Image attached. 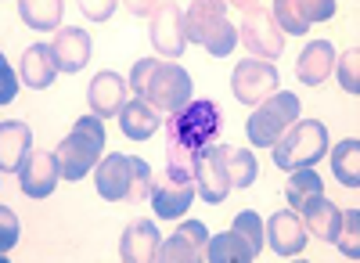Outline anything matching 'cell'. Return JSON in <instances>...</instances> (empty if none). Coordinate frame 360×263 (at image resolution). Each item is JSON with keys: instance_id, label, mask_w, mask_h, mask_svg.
Listing matches in <instances>:
<instances>
[{"instance_id": "6da1fadb", "label": "cell", "mask_w": 360, "mask_h": 263, "mask_svg": "<svg viewBox=\"0 0 360 263\" xmlns=\"http://www.w3.org/2000/svg\"><path fill=\"white\" fill-rule=\"evenodd\" d=\"M224 130V115L213 101H191L184 112H176V120L169 127V169L191 173L195 177V159L220 137Z\"/></svg>"}, {"instance_id": "7a4b0ae2", "label": "cell", "mask_w": 360, "mask_h": 263, "mask_svg": "<svg viewBox=\"0 0 360 263\" xmlns=\"http://www.w3.org/2000/svg\"><path fill=\"white\" fill-rule=\"evenodd\" d=\"M98 195L108 198V202H144L152 195V166L137 155H108L101 166H98Z\"/></svg>"}, {"instance_id": "3957f363", "label": "cell", "mask_w": 360, "mask_h": 263, "mask_svg": "<svg viewBox=\"0 0 360 263\" xmlns=\"http://www.w3.org/2000/svg\"><path fill=\"white\" fill-rule=\"evenodd\" d=\"M101 148H105V120H98V115L90 112V115L72 123V134L62 141V148H58V169H62V177L83 181L86 173L94 169Z\"/></svg>"}, {"instance_id": "277c9868", "label": "cell", "mask_w": 360, "mask_h": 263, "mask_svg": "<svg viewBox=\"0 0 360 263\" xmlns=\"http://www.w3.org/2000/svg\"><path fill=\"white\" fill-rule=\"evenodd\" d=\"M227 15V4H191L184 8V37L202 44L209 54L217 58H227L238 44V29L224 18Z\"/></svg>"}, {"instance_id": "5b68a950", "label": "cell", "mask_w": 360, "mask_h": 263, "mask_svg": "<svg viewBox=\"0 0 360 263\" xmlns=\"http://www.w3.org/2000/svg\"><path fill=\"white\" fill-rule=\"evenodd\" d=\"M324 148H328L324 123H317V120L292 123L274 144V166H281V169H307V166L324 159Z\"/></svg>"}, {"instance_id": "8992f818", "label": "cell", "mask_w": 360, "mask_h": 263, "mask_svg": "<svg viewBox=\"0 0 360 263\" xmlns=\"http://www.w3.org/2000/svg\"><path fill=\"white\" fill-rule=\"evenodd\" d=\"M299 108H303V101H299L295 94H285V91H278L274 98H266V101H259V108L249 115V141L256 144V148H274L278 144V137L292 127V123H299Z\"/></svg>"}, {"instance_id": "52a82bcc", "label": "cell", "mask_w": 360, "mask_h": 263, "mask_svg": "<svg viewBox=\"0 0 360 263\" xmlns=\"http://www.w3.org/2000/svg\"><path fill=\"white\" fill-rule=\"evenodd\" d=\"M137 98H144L155 112H173L176 115V112H184L191 105V76L180 65H162L159 62Z\"/></svg>"}, {"instance_id": "ba28073f", "label": "cell", "mask_w": 360, "mask_h": 263, "mask_svg": "<svg viewBox=\"0 0 360 263\" xmlns=\"http://www.w3.org/2000/svg\"><path fill=\"white\" fill-rule=\"evenodd\" d=\"M242 44L259 58V62H274L285 51V33L278 29L274 15L263 4H242Z\"/></svg>"}, {"instance_id": "9c48e42d", "label": "cell", "mask_w": 360, "mask_h": 263, "mask_svg": "<svg viewBox=\"0 0 360 263\" xmlns=\"http://www.w3.org/2000/svg\"><path fill=\"white\" fill-rule=\"evenodd\" d=\"M278 69L270 62H259V58H245V62H238V69L231 72V91L242 105H259L266 101L270 94H278Z\"/></svg>"}, {"instance_id": "30bf717a", "label": "cell", "mask_w": 360, "mask_h": 263, "mask_svg": "<svg viewBox=\"0 0 360 263\" xmlns=\"http://www.w3.org/2000/svg\"><path fill=\"white\" fill-rule=\"evenodd\" d=\"M188 177H191V173H180V169H169V166H166V173L152 177V195H148V198H152L155 217L176 220L180 213H188V206L195 202V191H191Z\"/></svg>"}, {"instance_id": "8fae6325", "label": "cell", "mask_w": 360, "mask_h": 263, "mask_svg": "<svg viewBox=\"0 0 360 263\" xmlns=\"http://www.w3.org/2000/svg\"><path fill=\"white\" fill-rule=\"evenodd\" d=\"M270 15H274L281 33L303 37L314 22L335 15V0H278V4L270 8Z\"/></svg>"}, {"instance_id": "7c38bea8", "label": "cell", "mask_w": 360, "mask_h": 263, "mask_svg": "<svg viewBox=\"0 0 360 263\" xmlns=\"http://www.w3.org/2000/svg\"><path fill=\"white\" fill-rule=\"evenodd\" d=\"M195 181H198V195L209 202V206H220V202L231 195L224 144H209V148L195 159Z\"/></svg>"}, {"instance_id": "4fadbf2b", "label": "cell", "mask_w": 360, "mask_h": 263, "mask_svg": "<svg viewBox=\"0 0 360 263\" xmlns=\"http://www.w3.org/2000/svg\"><path fill=\"white\" fill-rule=\"evenodd\" d=\"M205 245H209V231L202 220H188L180 224V231L173 238H166L159 245V256L162 263H205Z\"/></svg>"}, {"instance_id": "5bb4252c", "label": "cell", "mask_w": 360, "mask_h": 263, "mask_svg": "<svg viewBox=\"0 0 360 263\" xmlns=\"http://www.w3.org/2000/svg\"><path fill=\"white\" fill-rule=\"evenodd\" d=\"M18 181H22V191L29 198H47L58 188V181H62L58 155H51V152H29L22 169H18Z\"/></svg>"}, {"instance_id": "9a60e30c", "label": "cell", "mask_w": 360, "mask_h": 263, "mask_svg": "<svg viewBox=\"0 0 360 263\" xmlns=\"http://www.w3.org/2000/svg\"><path fill=\"white\" fill-rule=\"evenodd\" d=\"M188 37H184V11L176 4H159L152 8V47L166 58H176L184 51Z\"/></svg>"}, {"instance_id": "2e32d148", "label": "cell", "mask_w": 360, "mask_h": 263, "mask_svg": "<svg viewBox=\"0 0 360 263\" xmlns=\"http://www.w3.org/2000/svg\"><path fill=\"white\" fill-rule=\"evenodd\" d=\"M159 231L152 220H134L127 231H123V242H119V259L127 263H152L159 256Z\"/></svg>"}, {"instance_id": "e0dca14e", "label": "cell", "mask_w": 360, "mask_h": 263, "mask_svg": "<svg viewBox=\"0 0 360 263\" xmlns=\"http://www.w3.org/2000/svg\"><path fill=\"white\" fill-rule=\"evenodd\" d=\"M266 242L278 256H299L307 249V227L295 213H274L266 224Z\"/></svg>"}, {"instance_id": "ac0fdd59", "label": "cell", "mask_w": 360, "mask_h": 263, "mask_svg": "<svg viewBox=\"0 0 360 263\" xmlns=\"http://www.w3.org/2000/svg\"><path fill=\"white\" fill-rule=\"evenodd\" d=\"M335 62H339L335 47L328 44V40H314L303 54H299V62H295V76L303 79L307 86H321L328 76H332Z\"/></svg>"}, {"instance_id": "d6986e66", "label": "cell", "mask_w": 360, "mask_h": 263, "mask_svg": "<svg viewBox=\"0 0 360 263\" xmlns=\"http://www.w3.org/2000/svg\"><path fill=\"white\" fill-rule=\"evenodd\" d=\"M51 54L58 62V72H79L90 62V37L83 29H62L51 44Z\"/></svg>"}, {"instance_id": "ffe728a7", "label": "cell", "mask_w": 360, "mask_h": 263, "mask_svg": "<svg viewBox=\"0 0 360 263\" xmlns=\"http://www.w3.org/2000/svg\"><path fill=\"white\" fill-rule=\"evenodd\" d=\"M86 101H90V112L98 115V120H108V115H119V108H123V76L119 72H101L94 76V83H90L86 91Z\"/></svg>"}, {"instance_id": "44dd1931", "label": "cell", "mask_w": 360, "mask_h": 263, "mask_svg": "<svg viewBox=\"0 0 360 263\" xmlns=\"http://www.w3.org/2000/svg\"><path fill=\"white\" fill-rule=\"evenodd\" d=\"M119 127H123V134L130 141H148L152 134H159L162 120L144 98H134V101H127L123 108H119Z\"/></svg>"}, {"instance_id": "7402d4cb", "label": "cell", "mask_w": 360, "mask_h": 263, "mask_svg": "<svg viewBox=\"0 0 360 263\" xmlns=\"http://www.w3.org/2000/svg\"><path fill=\"white\" fill-rule=\"evenodd\" d=\"M303 227L310 231V235H317L321 242H335V235H339V224H342V213H339V206L335 202H328L324 195H317L314 202H307L303 210Z\"/></svg>"}, {"instance_id": "603a6c76", "label": "cell", "mask_w": 360, "mask_h": 263, "mask_svg": "<svg viewBox=\"0 0 360 263\" xmlns=\"http://www.w3.org/2000/svg\"><path fill=\"white\" fill-rule=\"evenodd\" d=\"M29 144H33V134H29V127L8 120L4 127H0V169H4V173L22 169V162H25V155H29Z\"/></svg>"}, {"instance_id": "cb8c5ba5", "label": "cell", "mask_w": 360, "mask_h": 263, "mask_svg": "<svg viewBox=\"0 0 360 263\" xmlns=\"http://www.w3.org/2000/svg\"><path fill=\"white\" fill-rule=\"evenodd\" d=\"M58 76V62L51 54V44H37L22 54V79L33 86V91H47Z\"/></svg>"}, {"instance_id": "d4e9b609", "label": "cell", "mask_w": 360, "mask_h": 263, "mask_svg": "<svg viewBox=\"0 0 360 263\" xmlns=\"http://www.w3.org/2000/svg\"><path fill=\"white\" fill-rule=\"evenodd\" d=\"M360 141L349 137V141H339L335 144V152H332V169H335V177L339 184L346 188H360Z\"/></svg>"}, {"instance_id": "484cf974", "label": "cell", "mask_w": 360, "mask_h": 263, "mask_svg": "<svg viewBox=\"0 0 360 263\" xmlns=\"http://www.w3.org/2000/svg\"><path fill=\"white\" fill-rule=\"evenodd\" d=\"M252 252L245 249V242L234 235V231H224V235H213L205 245V263H249Z\"/></svg>"}, {"instance_id": "4316f807", "label": "cell", "mask_w": 360, "mask_h": 263, "mask_svg": "<svg viewBox=\"0 0 360 263\" xmlns=\"http://www.w3.org/2000/svg\"><path fill=\"white\" fill-rule=\"evenodd\" d=\"M65 4L62 0H22L18 4V15L25 25H33V29H58V18H62Z\"/></svg>"}, {"instance_id": "83f0119b", "label": "cell", "mask_w": 360, "mask_h": 263, "mask_svg": "<svg viewBox=\"0 0 360 263\" xmlns=\"http://www.w3.org/2000/svg\"><path fill=\"white\" fill-rule=\"evenodd\" d=\"M224 159H227V177H231V191L238 188H249L252 181H256V159H252V152H245V148H227L224 144Z\"/></svg>"}, {"instance_id": "f1b7e54d", "label": "cell", "mask_w": 360, "mask_h": 263, "mask_svg": "<svg viewBox=\"0 0 360 263\" xmlns=\"http://www.w3.org/2000/svg\"><path fill=\"white\" fill-rule=\"evenodd\" d=\"M324 191V184H321V177L307 166V169H295V177H292V184H288V202H292V210L299 213L307 206V202H314L317 195Z\"/></svg>"}, {"instance_id": "f546056e", "label": "cell", "mask_w": 360, "mask_h": 263, "mask_svg": "<svg viewBox=\"0 0 360 263\" xmlns=\"http://www.w3.org/2000/svg\"><path fill=\"white\" fill-rule=\"evenodd\" d=\"M231 231L245 242V249H249V252H252V259H256V256H259V249H263V220H259L252 210H245V213H238V217H234Z\"/></svg>"}, {"instance_id": "4dcf8cb0", "label": "cell", "mask_w": 360, "mask_h": 263, "mask_svg": "<svg viewBox=\"0 0 360 263\" xmlns=\"http://www.w3.org/2000/svg\"><path fill=\"white\" fill-rule=\"evenodd\" d=\"M335 245H339V252H342V256H349V259H356V256H360V213H356V210L342 213V224H339Z\"/></svg>"}, {"instance_id": "1f68e13d", "label": "cell", "mask_w": 360, "mask_h": 263, "mask_svg": "<svg viewBox=\"0 0 360 263\" xmlns=\"http://www.w3.org/2000/svg\"><path fill=\"white\" fill-rule=\"evenodd\" d=\"M335 65H339V83H342V91H349V94H360V79H356V69H360V54H356V47H353L349 54H342Z\"/></svg>"}, {"instance_id": "d6a6232c", "label": "cell", "mask_w": 360, "mask_h": 263, "mask_svg": "<svg viewBox=\"0 0 360 263\" xmlns=\"http://www.w3.org/2000/svg\"><path fill=\"white\" fill-rule=\"evenodd\" d=\"M18 245V217L8 210V206H0V252H11Z\"/></svg>"}, {"instance_id": "836d02e7", "label": "cell", "mask_w": 360, "mask_h": 263, "mask_svg": "<svg viewBox=\"0 0 360 263\" xmlns=\"http://www.w3.org/2000/svg\"><path fill=\"white\" fill-rule=\"evenodd\" d=\"M15 94H18V79H15V69L8 65V58H0V105H8Z\"/></svg>"}, {"instance_id": "e575fe53", "label": "cell", "mask_w": 360, "mask_h": 263, "mask_svg": "<svg viewBox=\"0 0 360 263\" xmlns=\"http://www.w3.org/2000/svg\"><path fill=\"white\" fill-rule=\"evenodd\" d=\"M159 62L155 58H141V62L134 65V72H130V91L134 94H141L144 91V83H148V76H152V69H155Z\"/></svg>"}, {"instance_id": "d590c367", "label": "cell", "mask_w": 360, "mask_h": 263, "mask_svg": "<svg viewBox=\"0 0 360 263\" xmlns=\"http://www.w3.org/2000/svg\"><path fill=\"white\" fill-rule=\"evenodd\" d=\"M112 11H115L112 0H105V4H83V15H90V18H108Z\"/></svg>"}]
</instances>
